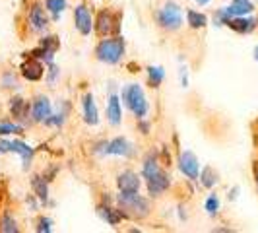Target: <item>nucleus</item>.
<instances>
[{
  "label": "nucleus",
  "mask_w": 258,
  "mask_h": 233,
  "mask_svg": "<svg viewBox=\"0 0 258 233\" xmlns=\"http://www.w3.org/2000/svg\"><path fill=\"white\" fill-rule=\"evenodd\" d=\"M196 2H198L200 6H206V4H208V2H210V0H196Z\"/></svg>",
  "instance_id": "obj_35"
},
{
  "label": "nucleus",
  "mask_w": 258,
  "mask_h": 233,
  "mask_svg": "<svg viewBox=\"0 0 258 233\" xmlns=\"http://www.w3.org/2000/svg\"><path fill=\"white\" fill-rule=\"evenodd\" d=\"M225 26L233 29V31H237V33H250V31H254L258 26V18H246V16H235L231 18Z\"/></svg>",
  "instance_id": "obj_14"
},
{
  "label": "nucleus",
  "mask_w": 258,
  "mask_h": 233,
  "mask_svg": "<svg viewBox=\"0 0 258 233\" xmlns=\"http://www.w3.org/2000/svg\"><path fill=\"white\" fill-rule=\"evenodd\" d=\"M138 129L142 130V134H150V123H146L144 119H138Z\"/></svg>",
  "instance_id": "obj_34"
},
{
  "label": "nucleus",
  "mask_w": 258,
  "mask_h": 233,
  "mask_svg": "<svg viewBox=\"0 0 258 233\" xmlns=\"http://www.w3.org/2000/svg\"><path fill=\"white\" fill-rule=\"evenodd\" d=\"M204 208H206V212L210 214V216H216V214L220 212V198H218L216 194H210V196L206 198Z\"/></svg>",
  "instance_id": "obj_28"
},
{
  "label": "nucleus",
  "mask_w": 258,
  "mask_h": 233,
  "mask_svg": "<svg viewBox=\"0 0 258 233\" xmlns=\"http://www.w3.org/2000/svg\"><path fill=\"white\" fill-rule=\"evenodd\" d=\"M43 74H45V66H43V63L39 59L29 56V61H26L22 65V76L29 80V82H37V80L43 78Z\"/></svg>",
  "instance_id": "obj_13"
},
{
  "label": "nucleus",
  "mask_w": 258,
  "mask_h": 233,
  "mask_svg": "<svg viewBox=\"0 0 258 233\" xmlns=\"http://www.w3.org/2000/svg\"><path fill=\"white\" fill-rule=\"evenodd\" d=\"M254 179H256V185H258V165L254 167Z\"/></svg>",
  "instance_id": "obj_36"
},
{
  "label": "nucleus",
  "mask_w": 258,
  "mask_h": 233,
  "mask_svg": "<svg viewBox=\"0 0 258 233\" xmlns=\"http://www.w3.org/2000/svg\"><path fill=\"white\" fill-rule=\"evenodd\" d=\"M97 214L101 216V220L107 221L109 225H118L122 220H126V214L120 210V208H113V206H97Z\"/></svg>",
  "instance_id": "obj_17"
},
{
  "label": "nucleus",
  "mask_w": 258,
  "mask_h": 233,
  "mask_svg": "<svg viewBox=\"0 0 258 233\" xmlns=\"http://www.w3.org/2000/svg\"><path fill=\"white\" fill-rule=\"evenodd\" d=\"M31 187H33V193L37 196L41 202H47V198H49V187H47V181L43 179V177H39L35 175L33 179H31Z\"/></svg>",
  "instance_id": "obj_22"
},
{
  "label": "nucleus",
  "mask_w": 258,
  "mask_h": 233,
  "mask_svg": "<svg viewBox=\"0 0 258 233\" xmlns=\"http://www.w3.org/2000/svg\"><path fill=\"white\" fill-rule=\"evenodd\" d=\"M163 78H165V70L161 66H148V82H150L152 88L161 86Z\"/></svg>",
  "instance_id": "obj_23"
},
{
  "label": "nucleus",
  "mask_w": 258,
  "mask_h": 233,
  "mask_svg": "<svg viewBox=\"0 0 258 233\" xmlns=\"http://www.w3.org/2000/svg\"><path fill=\"white\" fill-rule=\"evenodd\" d=\"M124 54V39L122 37H109L101 39L99 45L95 47V59L103 65H116L120 63Z\"/></svg>",
  "instance_id": "obj_4"
},
{
  "label": "nucleus",
  "mask_w": 258,
  "mask_h": 233,
  "mask_svg": "<svg viewBox=\"0 0 258 233\" xmlns=\"http://www.w3.org/2000/svg\"><path fill=\"white\" fill-rule=\"evenodd\" d=\"M134 154V146L130 144L128 138L124 136H116L107 144V155H122V157H130Z\"/></svg>",
  "instance_id": "obj_12"
},
{
  "label": "nucleus",
  "mask_w": 258,
  "mask_h": 233,
  "mask_svg": "<svg viewBox=\"0 0 258 233\" xmlns=\"http://www.w3.org/2000/svg\"><path fill=\"white\" fill-rule=\"evenodd\" d=\"M47 127H62L64 125V113H56V115H51L47 121H45Z\"/></svg>",
  "instance_id": "obj_31"
},
{
  "label": "nucleus",
  "mask_w": 258,
  "mask_h": 233,
  "mask_svg": "<svg viewBox=\"0 0 258 233\" xmlns=\"http://www.w3.org/2000/svg\"><path fill=\"white\" fill-rule=\"evenodd\" d=\"M186 24L192 29H202L208 26V16L198 10H186Z\"/></svg>",
  "instance_id": "obj_21"
},
{
  "label": "nucleus",
  "mask_w": 258,
  "mask_h": 233,
  "mask_svg": "<svg viewBox=\"0 0 258 233\" xmlns=\"http://www.w3.org/2000/svg\"><path fill=\"white\" fill-rule=\"evenodd\" d=\"M155 20L159 27L167 29V31H177L181 29L182 26V12H181V6L173 0L165 2L157 12H155Z\"/></svg>",
  "instance_id": "obj_5"
},
{
  "label": "nucleus",
  "mask_w": 258,
  "mask_h": 233,
  "mask_svg": "<svg viewBox=\"0 0 258 233\" xmlns=\"http://www.w3.org/2000/svg\"><path fill=\"white\" fill-rule=\"evenodd\" d=\"M179 169H181V173L184 177H188L190 181H196L200 177V161H198L196 154L190 152V150L181 152V155H179Z\"/></svg>",
  "instance_id": "obj_6"
},
{
  "label": "nucleus",
  "mask_w": 258,
  "mask_h": 233,
  "mask_svg": "<svg viewBox=\"0 0 258 233\" xmlns=\"http://www.w3.org/2000/svg\"><path fill=\"white\" fill-rule=\"evenodd\" d=\"M12 152L18 155H22V161H24V169H27L31 165V159H33V148L27 146L22 140H14L12 142Z\"/></svg>",
  "instance_id": "obj_19"
},
{
  "label": "nucleus",
  "mask_w": 258,
  "mask_h": 233,
  "mask_svg": "<svg viewBox=\"0 0 258 233\" xmlns=\"http://www.w3.org/2000/svg\"><path fill=\"white\" fill-rule=\"evenodd\" d=\"M142 177L146 179L148 193L152 196H159L171 187V177L167 175V171L159 165V161L154 154L146 155L142 165Z\"/></svg>",
  "instance_id": "obj_1"
},
{
  "label": "nucleus",
  "mask_w": 258,
  "mask_h": 233,
  "mask_svg": "<svg viewBox=\"0 0 258 233\" xmlns=\"http://www.w3.org/2000/svg\"><path fill=\"white\" fill-rule=\"evenodd\" d=\"M0 231L2 233H18L20 231L18 221L14 220V216H10V214H2V218H0Z\"/></svg>",
  "instance_id": "obj_26"
},
{
  "label": "nucleus",
  "mask_w": 258,
  "mask_h": 233,
  "mask_svg": "<svg viewBox=\"0 0 258 233\" xmlns=\"http://www.w3.org/2000/svg\"><path fill=\"white\" fill-rule=\"evenodd\" d=\"M116 204L126 214V218H134V220H144L152 212L150 200L138 193H122L120 191L116 194Z\"/></svg>",
  "instance_id": "obj_2"
},
{
  "label": "nucleus",
  "mask_w": 258,
  "mask_h": 233,
  "mask_svg": "<svg viewBox=\"0 0 258 233\" xmlns=\"http://www.w3.org/2000/svg\"><path fill=\"white\" fill-rule=\"evenodd\" d=\"M2 88H6V90L18 88V82H16L14 72H4V74H2Z\"/></svg>",
  "instance_id": "obj_29"
},
{
  "label": "nucleus",
  "mask_w": 258,
  "mask_h": 233,
  "mask_svg": "<svg viewBox=\"0 0 258 233\" xmlns=\"http://www.w3.org/2000/svg\"><path fill=\"white\" fill-rule=\"evenodd\" d=\"M39 233H51L52 231V220L51 218H39V221H37V227H35Z\"/></svg>",
  "instance_id": "obj_30"
},
{
  "label": "nucleus",
  "mask_w": 258,
  "mask_h": 233,
  "mask_svg": "<svg viewBox=\"0 0 258 233\" xmlns=\"http://www.w3.org/2000/svg\"><path fill=\"white\" fill-rule=\"evenodd\" d=\"M254 10V4L250 0H233L229 6H225V12L229 16V20L235 16H248Z\"/></svg>",
  "instance_id": "obj_18"
},
{
  "label": "nucleus",
  "mask_w": 258,
  "mask_h": 233,
  "mask_svg": "<svg viewBox=\"0 0 258 233\" xmlns=\"http://www.w3.org/2000/svg\"><path fill=\"white\" fill-rule=\"evenodd\" d=\"M107 121L113 127H118L122 123V107H120V101H118L116 93L109 95V101H107Z\"/></svg>",
  "instance_id": "obj_16"
},
{
  "label": "nucleus",
  "mask_w": 258,
  "mask_h": 233,
  "mask_svg": "<svg viewBox=\"0 0 258 233\" xmlns=\"http://www.w3.org/2000/svg\"><path fill=\"white\" fill-rule=\"evenodd\" d=\"M218 173H216V169L214 167H204L202 169V173H200V183L206 187V189H212V187H216L218 185Z\"/></svg>",
  "instance_id": "obj_24"
},
{
  "label": "nucleus",
  "mask_w": 258,
  "mask_h": 233,
  "mask_svg": "<svg viewBox=\"0 0 258 233\" xmlns=\"http://www.w3.org/2000/svg\"><path fill=\"white\" fill-rule=\"evenodd\" d=\"M120 97H122V103L134 113L136 119H144V116L148 115L150 105H148L146 93H144L140 84H128V86H124L122 91H120Z\"/></svg>",
  "instance_id": "obj_3"
},
{
  "label": "nucleus",
  "mask_w": 258,
  "mask_h": 233,
  "mask_svg": "<svg viewBox=\"0 0 258 233\" xmlns=\"http://www.w3.org/2000/svg\"><path fill=\"white\" fill-rule=\"evenodd\" d=\"M140 185H142V181H140L138 173H134V171H122L116 177V187L122 193H138Z\"/></svg>",
  "instance_id": "obj_10"
},
{
  "label": "nucleus",
  "mask_w": 258,
  "mask_h": 233,
  "mask_svg": "<svg viewBox=\"0 0 258 233\" xmlns=\"http://www.w3.org/2000/svg\"><path fill=\"white\" fill-rule=\"evenodd\" d=\"M254 59H256V61H258V47H256V49H254Z\"/></svg>",
  "instance_id": "obj_37"
},
{
  "label": "nucleus",
  "mask_w": 258,
  "mask_h": 233,
  "mask_svg": "<svg viewBox=\"0 0 258 233\" xmlns=\"http://www.w3.org/2000/svg\"><path fill=\"white\" fill-rule=\"evenodd\" d=\"M82 107H84V121H86V125L95 127V125L99 123V111H97V105H95V99H93L91 93H86V95H84Z\"/></svg>",
  "instance_id": "obj_15"
},
{
  "label": "nucleus",
  "mask_w": 258,
  "mask_h": 233,
  "mask_svg": "<svg viewBox=\"0 0 258 233\" xmlns=\"http://www.w3.org/2000/svg\"><path fill=\"white\" fill-rule=\"evenodd\" d=\"M10 134H24L22 125L10 123V121H0V136H10Z\"/></svg>",
  "instance_id": "obj_27"
},
{
  "label": "nucleus",
  "mask_w": 258,
  "mask_h": 233,
  "mask_svg": "<svg viewBox=\"0 0 258 233\" xmlns=\"http://www.w3.org/2000/svg\"><path fill=\"white\" fill-rule=\"evenodd\" d=\"M27 20H29V26L33 31H45L47 26H49V18H47V14H45V8L41 6V4H33L31 8H29V16H27Z\"/></svg>",
  "instance_id": "obj_11"
},
{
  "label": "nucleus",
  "mask_w": 258,
  "mask_h": 233,
  "mask_svg": "<svg viewBox=\"0 0 258 233\" xmlns=\"http://www.w3.org/2000/svg\"><path fill=\"white\" fill-rule=\"evenodd\" d=\"M45 10L52 14V20H58L66 10V0H45Z\"/></svg>",
  "instance_id": "obj_25"
},
{
  "label": "nucleus",
  "mask_w": 258,
  "mask_h": 233,
  "mask_svg": "<svg viewBox=\"0 0 258 233\" xmlns=\"http://www.w3.org/2000/svg\"><path fill=\"white\" fill-rule=\"evenodd\" d=\"M74 26L82 35H90L91 29H93V20H91V14L88 10L86 4H80L74 8Z\"/></svg>",
  "instance_id": "obj_7"
},
{
  "label": "nucleus",
  "mask_w": 258,
  "mask_h": 233,
  "mask_svg": "<svg viewBox=\"0 0 258 233\" xmlns=\"http://www.w3.org/2000/svg\"><path fill=\"white\" fill-rule=\"evenodd\" d=\"M95 31L101 35V37H107V35H111L113 31L118 29V24H116L115 16L113 12H109V10H101V12L97 14V20H95Z\"/></svg>",
  "instance_id": "obj_8"
},
{
  "label": "nucleus",
  "mask_w": 258,
  "mask_h": 233,
  "mask_svg": "<svg viewBox=\"0 0 258 233\" xmlns=\"http://www.w3.org/2000/svg\"><path fill=\"white\" fill-rule=\"evenodd\" d=\"M51 115H52L51 99L47 95H37L35 101L31 103V116H33V121L35 123H45Z\"/></svg>",
  "instance_id": "obj_9"
},
{
  "label": "nucleus",
  "mask_w": 258,
  "mask_h": 233,
  "mask_svg": "<svg viewBox=\"0 0 258 233\" xmlns=\"http://www.w3.org/2000/svg\"><path fill=\"white\" fill-rule=\"evenodd\" d=\"M60 74V70H58V66L56 65H49V70H47V82H49V86H54L56 84V78Z\"/></svg>",
  "instance_id": "obj_32"
},
{
  "label": "nucleus",
  "mask_w": 258,
  "mask_h": 233,
  "mask_svg": "<svg viewBox=\"0 0 258 233\" xmlns=\"http://www.w3.org/2000/svg\"><path fill=\"white\" fill-rule=\"evenodd\" d=\"M10 113L14 115V119L18 121H24L27 115H29V103L22 97H14L10 101Z\"/></svg>",
  "instance_id": "obj_20"
},
{
  "label": "nucleus",
  "mask_w": 258,
  "mask_h": 233,
  "mask_svg": "<svg viewBox=\"0 0 258 233\" xmlns=\"http://www.w3.org/2000/svg\"><path fill=\"white\" fill-rule=\"evenodd\" d=\"M8 152H12V142L0 136V154H8Z\"/></svg>",
  "instance_id": "obj_33"
}]
</instances>
